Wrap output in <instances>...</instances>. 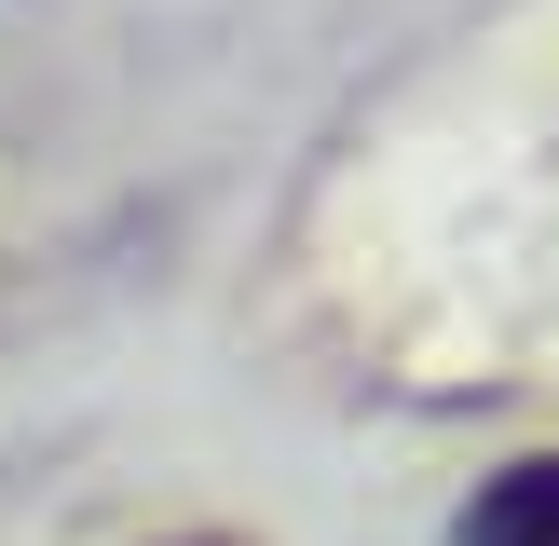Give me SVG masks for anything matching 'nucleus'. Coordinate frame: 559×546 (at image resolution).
I'll list each match as a JSON object with an SVG mask.
<instances>
[{"label":"nucleus","mask_w":559,"mask_h":546,"mask_svg":"<svg viewBox=\"0 0 559 546\" xmlns=\"http://www.w3.org/2000/svg\"><path fill=\"white\" fill-rule=\"evenodd\" d=\"M451 546H559V451L506 464V478H478V506L451 519Z\"/></svg>","instance_id":"nucleus-1"}]
</instances>
